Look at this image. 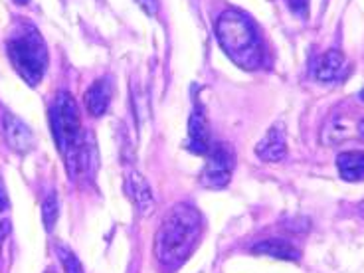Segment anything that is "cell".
Returning <instances> with one entry per match:
<instances>
[{"label": "cell", "mask_w": 364, "mask_h": 273, "mask_svg": "<svg viewBox=\"0 0 364 273\" xmlns=\"http://www.w3.org/2000/svg\"><path fill=\"white\" fill-rule=\"evenodd\" d=\"M50 125L54 141L72 176H87L95 171V143L82 129L80 109L70 93H58L50 105Z\"/></svg>", "instance_id": "6da1fadb"}, {"label": "cell", "mask_w": 364, "mask_h": 273, "mask_svg": "<svg viewBox=\"0 0 364 273\" xmlns=\"http://www.w3.org/2000/svg\"><path fill=\"white\" fill-rule=\"evenodd\" d=\"M200 236V212L191 204H176L163 220L155 237V255L163 269L176 272L196 250Z\"/></svg>", "instance_id": "7a4b0ae2"}, {"label": "cell", "mask_w": 364, "mask_h": 273, "mask_svg": "<svg viewBox=\"0 0 364 273\" xmlns=\"http://www.w3.org/2000/svg\"><path fill=\"white\" fill-rule=\"evenodd\" d=\"M216 36L226 55L244 70H257L264 60L262 40L254 22L244 12L234 9L224 10L216 20Z\"/></svg>", "instance_id": "3957f363"}, {"label": "cell", "mask_w": 364, "mask_h": 273, "mask_svg": "<svg viewBox=\"0 0 364 273\" xmlns=\"http://www.w3.org/2000/svg\"><path fill=\"white\" fill-rule=\"evenodd\" d=\"M6 50L14 70L28 85L34 87L42 82L48 68V50L34 24L20 22L10 34Z\"/></svg>", "instance_id": "277c9868"}, {"label": "cell", "mask_w": 364, "mask_h": 273, "mask_svg": "<svg viewBox=\"0 0 364 273\" xmlns=\"http://www.w3.org/2000/svg\"><path fill=\"white\" fill-rule=\"evenodd\" d=\"M208 161L202 173V184L208 188H224L236 166L234 146L228 143H214L208 151Z\"/></svg>", "instance_id": "5b68a950"}, {"label": "cell", "mask_w": 364, "mask_h": 273, "mask_svg": "<svg viewBox=\"0 0 364 273\" xmlns=\"http://www.w3.org/2000/svg\"><path fill=\"white\" fill-rule=\"evenodd\" d=\"M212 146V133H210V123L206 117V111L202 105H196L192 111L191 121H188V141L186 149L194 155H208Z\"/></svg>", "instance_id": "8992f818"}, {"label": "cell", "mask_w": 364, "mask_h": 273, "mask_svg": "<svg viewBox=\"0 0 364 273\" xmlns=\"http://www.w3.org/2000/svg\"><path fill=\"white\" fill-rule=\"evenodd\" d=\"M2 127H4L6 143H9L12 151H16V153H28L34 146V135H32V131L18 117L6 113L4 121H2Z\"/></svg>", "instance_id": "52a82bcc"}, {"label": "cell", "mask_w": 364, "mask_h": 273, "mask_svg": "<svg viewBox=\"0 0 364 273\" xmlns=\"http://www.w3.org/2000/svg\"><path fill=\"white\" fill-rule=\"evenodd\" d=\"M125 182H127V191L131 194V198L136 204L139 212L146 216L149 212H153L155 208V198H153V191H151V184L146 182L143 174L135 171V168H129L125 174Z\"/></svg>", "instance_id": "ba28073f"}, {"label": "cell", "mask_w": 364, "mask_h": 273, "mask_svg": "<svg viewBox=\"0 0 364 273\" xmlns=\"http://www.w3.org/2000/svg\"><path fill=\"white\" fill-rule=\"evenodd\" d=\"M255 153L259 159H264L267 163H277L282 161L285 153H287V143H285V127L282 123L273 125L267 135L257 143L255 146Z\"/></svg>", "instance_id": "9c48e42d"}, {"label": "cell", "mask_w": 364, "mask_h": 273, "mask_svg": "<svg viewBox=\"0 0 364 273\" xmlns=\"http://www.w3.org/2000/svg\"><path fill=\"white\" fill-rule=\"evenodd\" d=\"M111 95H113V85L109 77H101L85 91V107L93 117H101L105 111L109 109Z\"/></svg>", "instance_id": "30bf717a"}, {"label": "cell", "mask_w": 364, "mask_h": 273, "mask_svg": "<svg viewBox=\"0 0 364 273\" xmlns=\"http://www.w3.org/2000/svg\"><path fill=\"white\" fill-rule=\"evenodd\" d=\"M345 72V55L338 50H328L318 58L313 68V73L318 82H335Z\"/></svg>", "instance_id": "8fae6325"}, {"label": "cell", "mask_w": 364, "mask_h": 273, "mask_svg": "<svg viewBox=\"0 0 364 273\" xmlns=\"http://www.w3.org/2000/svg\"><path fill=\"white\" fill-rule=\"evenodd\" d=\"M337 168L341 178L346 182L364 181V153H341L337 156Z\"/></svg>", "instance_id": "7c38bea8"}, {"label": "cell", "mask_w": 364, "mask_h": 273, "mask_svg": "<svg viewBox=\"0 0 364 273\" xmlns=\"http://www.w3.org/2000/svg\"><path fill=\"white\" fill-rule=\"evenodd\" d=\"M255 254H264L272 255V257H277V259H287V262H299L301 254L287 242L283 240H267V242H262L254 247Z\"/></svg>", "instance_id": "4fadbf2b"}, {"label": "cell", "mask_w": 364, "mask_h": 273, "mask_svg": "<svg viewBox=\"0 0 364 273\" xmlns=\"http://www.w3.org/2000/svg\"><path fill=\"white\" fill-rule=\"evenodd\" d=\"M42 214H44V224L48 230H52L58 220V196L55 192H50L42 202Z\"/></svg>", "instance_id": "5bb4252c"}, {"label": "cell", "mask_w": 364, "mask_h": 273, "mask_svg": "<svg viewBox=\"0 0 364 273\" xmlns=\"http://www.w3.org/2000/svg\"><path fill=\"white\" fill-rule=\"evenodd\" d=\"M58 257L64 265L65 273H83L82 264L77 262V257L73 255L72 250H68L65 246H58Z\"/></svg>", "instance_id": "9a60e30c"}, {"label": "cell", "mask_w": 364, "mask_h": 273, "mask_svg": "<svg viewBox=\"0 0 364 273\" xmlns=\"http://www.w3.org/2000/svg\"><path fill=\"white\" fill-rule=\"evenodd\" d=\"M307 2H309V0H287L289 9H291L295 14H299V16H305V14H307Z\"/></svg>", "instance_id": "2e32d148"}, {"label": "cell", "mask_w": 364, "mask_h": 273, "mask_svg": "<svg viewBox=\"0 0 364 273\" xmlns=\"http://www.w3.org/2000/svg\"><path fill=\"white\" fill-rule=\"evenodd\" d=\"M135 2L141 9L145 10L146 14H151V16H155L156 10H159V2L156 0H135Z\"/></svg>", "instance_id": "e0dca14e"}, {"label": "cell", "mask_w": 364, "mask_h": 273, "mask_svg": "<svg viewBox=\"0 0 364 273\" xmlns=\"http://www.w3.org/2000/svg\"><path fill=\"white\" fill-rule=\"evenodd\" d=\"M6 206H9V194H6V191H4V184H2V181H0V212H2V210H6Z\"/></svg>", "instance_id": "ac0fdd59"}, {"label": "cell", "mask_w": 364, "mask_h": 273, "mask_svg": "<svg viewBox=\"0 0 364 273\" xmlns=\"http://www.w3.org/2000/svg\"><path fill=\"white\" fill-rule=\"evenodd\" d=\"M358 133H360V136L364 139V119L360 121V123H358Z\"/></svg>", "instance_id": "d6986e66"}, {"label": "cell", "mask_w": 364, "mask_h": 273, "mask_svg": "<svg viewBox=\"0 0 364 273\" xmlns=\"http://www.w3.org/2000/svg\"><path fill=\"white\" fill-rule=\"evenodd\" d=\"M360 214H363V216H364V202H363V204H360Z\"/></svg>", "instance_id": "ffe728a7"}, {"label": "cell", "mask_w": 364, "mask_h": 273, "mask_svg": "<svg viewBox=\"0 0 364 273\" xmlns=\"http://www.w3.org/2000/svg\"><path fill=\"white\" fill-rule=\"evenodd\" d=\"M360 100H363V101H364V90H363V91H360Z\"/></svg>", "instance_id": "44dd1931"}, {"label": "cell", "mask_w": 364, "mask_h": 273, "mask_svg": "<svg viewBox=\"0 0 364 273\" xmlns=\"http://www.w3.org/2000/svg\"><path fill=\"white\" fill-rule=\"evenodd\" d=\"M16 2H18V4H24V2H26V0H16Z\"/></svg>", "instance_id": "7402d4cb"}, {"label": "cell", "mask_w": 364, "mask_h": 273, "mask_svg": "<svg viewBox=\"0 0 364 273\" xmlns=\"http://www.w3.org/2000/svg\"><path fill=\"white\" fill-rule=\"evenodd\" d=\"M48 273H52V272H48Z\"/></svg>", "instance_id": "603a6c76"}]
</instances>
